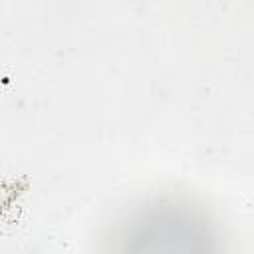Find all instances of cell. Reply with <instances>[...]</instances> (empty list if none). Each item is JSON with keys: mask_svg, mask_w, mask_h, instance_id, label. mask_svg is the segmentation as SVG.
<instances>
[{"mask_svg": "<svg viewBox=\"0 0 254 254\" xmlns=\"http://www.w3.org/2000/svg\"><path fill=\"white\" fill-rule=\"evenodd\" d=\"M149 222L137 226L121 254H194V236L185 220L151 218Z\"/></svg>", "mask_w": 254, "mask_h": 254, "instance_id": "cell-1", "label": "cell"}]
</instances>
